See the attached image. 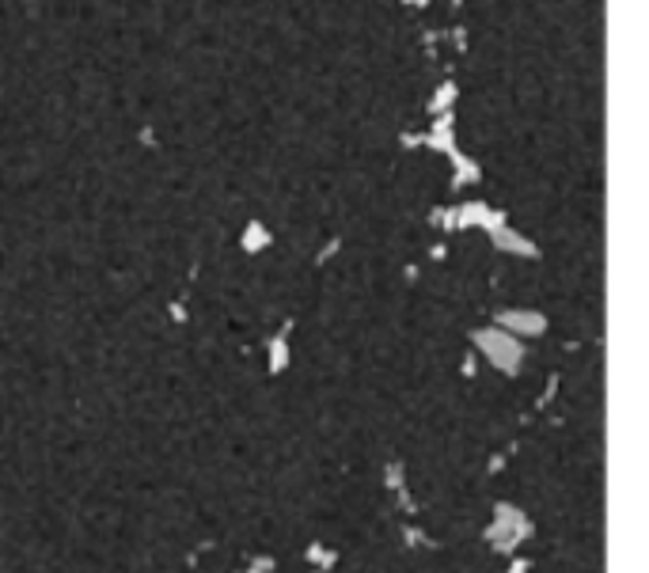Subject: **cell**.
<instances>
[{"label": "cell", "mask_w": 649, "mask_h": 573, "mask_svg": "<svg viewBox=\"0 0 649 573\" xmlns=\"http://www.w3.org/2000/svg\"><path fill=\"white\" fill-rule=\"evenodd\" d=\"M501 573H532V562L520 558V554H509V569H501Z\"/></svg>", "instance_id": "obj_10"}, {"label": "cell", "mask_w": 649, "mask_h": 573, "mask_svg": "<svg viewBox=\"0 0 649 573\" xmlns=\"http://www.w3.org/2000/svg\"><path fill=\"white\" fill-rule=\"evenodd\" d=\"M304 558L312 562L315 573H331V569L338 566V558H342V554H338L334 547H323V543H308V547H304Z\"/></svg>", "instance_id": "obj_4"}, {"label": "cell", "mask_w": 649, "mask_h": 573, "mask_svg": "<svg viewBox=\"0 0 649 573\" xmlns=\"http://www.w3.org/2000/svg\"><path fill=\"white\" fill-rule=\"evenodd\" d=\"M186 573H190V569H186Z\"/></svg>", "instance_id": "obj_15"}, {"label": "cell", "mask_w": 649, "mask_h": 573, "mask_svg": "<svg viewBox=\"0 0 649 573\" xmlns=\"http://www.w3.org/2000/svg\"><path fill=\"white\" fill-rule=\"evenodd\" d=\"M186 569H190V573L197 569V551H190V554H186Z\"/></svg>", "instance_id": "obj_13"}, {"label": "cell", "mask_w": 649, "mask_h": 573, "mask_svg": "<svg viewBox=\"0 0 649 573\" xmlns=\"http://www.w3.org/2000/svg\"><path fill=\"white\" fill-rule=\"evenodd\" d=\"M494 327H501V331H509V334L539 338L543 331H547V315L532 312V308H501V312L494 315Z\"/></svg>", "instance_id": "obj_3"}, {"label": "cell", "mask_w": 649, "mask_h": 573, "mask_svg": "<svg viewBox=\"0 0 649 573\" xmlns=\"http://www.w3.org/2000/svg\"><path fill=\"white\" fill-rule=\"evenodd\" d=\"M395 497H399V509L407 513V516H414V513H418V505H414V497H410V490H407V486H399V490H395Z\"/></svg>", "instance_id": "obj_9"}, {"label": "cell", "mask_w": 649, "mask_h": 573, "mask_svg": "<svg viewBox=\"0 0 649 573\" xmlns=\"http://www.w3.org/2000/svg\"><path fill=\"white\" fill-rule=\"evenodd\" d=\"M285 334H289V327L281 331V338H274L270 342V372H281L289 364V345H285Z\"/></svg>", "instance_id": "obj_6"}, {"label": "cell", "mask_w": 649, "mask_h": 573, "mask_svg": "<svg viewBox=\"0 0 649 573\" xmlns=\"http://www.w3.org/2000/svg\"><path fill=\"white\" fill-rule=\"evenodd\" d=\"M402 543H407V551H437L440 547L437 539H429V535L421 532V528H414V524L402 528Z\"/></svg>", "instance_id": "obj_5"}, {"label": "cell", "mask_w": 649, "mask_h": 573, "mask_svg": "<svg viewBox=\"0 0 649 573\" xmlns=\"http://www.w3.org/2000/svg\"><path fill=\"white\" fill-rule=\"evenodd\" d=\"M277 569V562L270 558V554H258V558H251L247 566H243V573H274Z\"/></svg>", "instance_id": "obj_7"}, {"label": "cell", "mask_w": 649, "mask_h": 573, "mask_svg": "<svg viewBox=\"0 0 649 573\" xmlns=\"http://www.w3.org/2000/svg\"><path fill=\"white\" fill-rule=\"evenodd\" d=\"M464 376H475V357H471V353L464 357Z\"/></svg>", "instance_id": "obj_11"}, {"label": "cell", "mask_w": 649, "mask_h": 573, "mask_svg": "<svg viewBox=\"0 0 649 573\" xmlns=\"http://www.w3.org/2000/svg\"><path fill=\"white\" fill-rule=\"evenodd\" d=\"M383 482H388V490H399V486H407L402 463H388V471H383Z\"/></svg>", "instance_id": "obj_8"}, {"label": "cell", "mask_w": 649, "mask_h": 573, "mask_svg": "<svg viewBox=\"0 0 649 573\" xmlns=\"http://www.w3.org/2000/svg\"><path fill=\"white\" fill-rule=\"evenodd\" d=\"M501 467H505V456H494V459H490V475H497Z\"/></svg>", "instance_id": "obj_12"}, {"label": "cell", "mask_w": 649, "mask_h": 573, "mask_svg": "<svg viewBox=\"0 0 649 573\" xmlns=\"http://www.w3.org/2000/svg\"><path fill=\"white\" fill-rule=\"evenodd\" d=\"M471 342L478 345V353H483L497 372H505V376L520 372L524 345H520V338H516V334L501 331V327H483V331H471Z\"/></svg>", "instance_id": "obj_2"}, {"label": "cell", "mask_w": 649, "mask_h": 573, "mask_svg": "<svg viewBox=\"0 0 649 573\" xmlns=\"http://www.w3.org/2000/svg\"><path fill=\"white\" fill-rule=\"evenodd\" d=\"M236 573H243V569H236Z\"/></svg>", "instance_id": "obj_14"}, {"label": "cell", "mask_w": 649, "mask_h": 573, "mask_svg": "<svg viewBox=\"0 0 649 573\" xmlns=\"http://www.w3.org/2000/svg\"><path fill=\"white\" fill-rule=\"evenodd\" d=\"M535 535V524H532V516L528 513H520L516 505L509 501H494V520L483 528V543L486 547H494L497 554H516V547L520 543H528Z\"/></svg>", "instance_id": "obj_1"}]
</instances>
